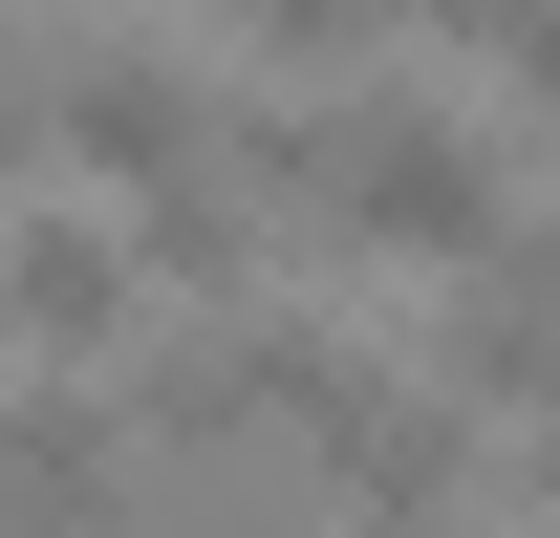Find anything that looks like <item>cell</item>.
Returning a JSON list of instances; mask_svg holds the SVG:
<instances>
[{
    "label": "cell",
    "instance_id": "6da1fadb",
    "mask_svg": "<svg viewBox=\"0 0 560 538\" xmlns=\"http://www.w3.org/2000/svg\"><path fill=\"white\" fill-rule=\"evenodd\" d=\"M324 237H366V259H495L517 215H495L475 108H410V86H366V108H346V215H324Z\"/></svg>",
    "mask_w": 560,
    "mask_h": 538
},
{
    "label": "cell",
    "instance_id": "7a4b0ae2",
    "mask_svg": "<svg viewBox=\"0 0 560 538\" xmlns=\"http://www.w3.org/2000/svg\"><path fill=\"white\" fill-rule=\"evenodd\" d=\"M302 495H346L366 538H431L453 495H475V409H453V388H366V366H346V409L302 431Z\"/></svg>",
    "mask_w": 560,
    "mask_h": 538
},
{
    "label": "cell",
    "instance_id": "3957f363",
    "mask_svg": "<svg viewBox=\"0 0 560 538\" xmlns=\"http://www.w3.org/2000/svg\"><path fill=\"white\" fill-rule=\"evenodd\" d=\"M44 130H66L86 173L151 215V195H195V173H215V86H195V66H151V44H86V66L44 86Z\"/></svg>",
    "mask_w": 560,
    "mask_h": 538
},
{
    "label": "cell",
    "instance_id": "277c9868",
    "mask_svg": "<svg viewBox=\"0 0 560 538\" xmlns=\"http://www.w3.org/2000/svg\"><path fill=\"white\" fill-rule=\"evenodd\" d=\"M0 344H22V366H108V344H130V237L0 215Z\"/></svg>",
    "mask_w": 560,
    "mask_h": 538
},
{
    "label": "cell",
    "instance_id": "5b68a950",
    "mask_svg": "<svg viewBox=\"0 0 560 538\" xmlns=\"http://www.w3.org/2000/svg\"><path fill=\"white\" fill-rule=\"evenodd\" d=\"M431 388H453V409H539V431H560V302H539L517 259H475V302H453V344H431Z\"/></svg>",
    "mask_w": 560,
    "mask_h": 538
},
{
    "label": "cell",
    "instance_id": "8992f818",
    "mask_svg": "<svg viewBox=\"0 0 560 538\" xmlns=\"http://www.w3.org/2000/svg\"><path fill=\"white\" fill-rule=\"evenodd\" d=\"M0 517H86L108 538V409L86 388H0Z\"/></svg>",
    "mask_w": 560,
    "mask_h": 538
},
{
    "label": "cell",
    "instance_id": "52a82bcc",
    "mask_svg": "<svg viewBox=\"0 0 560 538\" xmlns=\"http://www.w3.org/2000/svg\"><path fill=\"white\" fill-rule=\"evenodd\" d=\"M130 280H195V302H237V280H259V215L195 173V195H151V215H130Z\"/></svg>",
    "mask_w": 560,
    "mask_h": 538
},
{
    "label": "cell",
    "instance_id": "ba28073f",
    "mask_svg": "<svg viewBox=\"0 0 560 538\" xmlns=\"http://www.w3.org/2000/svg\"><path fill=\"white\" fill-rule=\"evenodd\" d=\"M366 22H410V0H237V44H280V66H324V44H366Z\"/></svg>",
    "mask_w": 560,
    "mask_h": 538
},
{
    "label": "cell",
    "instance_id": "9c48e42d",
    "mask_svg": "<svg viewBox=\"0 0 560 538\" xmlns=\"http://www.w3.org/2000/svg\"><path fill=\"white\" fill-rule=\"evenodd\" d=\"M495 259H517V280H539V302H560V215H539V237H495Z\"/></svg>",
    "mask_w": 560,
    "mask_h": 538
},
{
    "label": "cell",
    "instance_id": "30bf717a",
    "mask_svg": "<svg viewBox=\"0 0 560 538\" xmlns=\"http://www.w3.org/2000/svg\"><path fill=\"white\" fill-rule=\"evenodd\" d=\"M195 538H280V517H259V495H237V517H195Z\"/></svg>",
    "mask_w": 560,
    "mask_h": 538
},
{
    "label": "cell",
    "instance_id": "8fae6325",
    "mask_svg": "<svg viewBox=\"0 0 560 538\" xmlns=\"http://www.w3.org/2000/svg\"><path fill=\"white\" fill-rule=\"evenodd\" d=\"M0 538H86V517H0Z\"/></svg>",
    "mask_w": 560,
    "mask_h": 538
},
{
    "label": "cell",
    "instance_id": "7c38bea8",
    "mask_svg": "<svg viewBox=\"0 0 560 538\" xmlns=\"http://www.w3.org/2000/svg\"><path fill=\"white\" fill-rule=\"evenodd\" d=\"M431 538H453V517H431Z\"/></svg>",
    "mask_w": 560,
    "mask_h": 538
}]
</instances>
